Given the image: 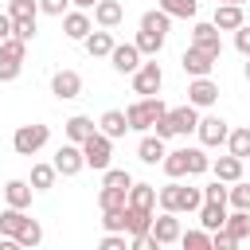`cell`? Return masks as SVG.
Segmentation results:
<instances>
[{"mask_svg":"<svg viewBox=\"0 0 250 250\" xmlns=\"http://www.w3.org/2000/svg\"><path fill=\"white\" fill-rule=\"evenodd\" d=\"M156 203H160V211H168V215H191V211L203 207V191L172 180V184H164V188L156 191Z\"/></svg>","mask_w":250,"mask_h":250,"instance_id":"cell-1","label":"cell"},{"mask_svg":"<svg viewBox=\"0 0 250 250\" xmlns=\"http://www.w3.org/2000/svg\"><path fill=\"white\" fill-rule=\"evenodd\" d=\"M195 125H199V109H195V105H176V109H168V113L152 125V137H160V141H168V137H188V133H195Z\"/></svg>","mask_w":250,"mask_h":250,"instance_id":"cell-2","label":"cell"},{"mask_svg":"<svg viewBox=\"0 0 250 250\" xmlns=\"http://www.w3.org/2000/svg\"><path fill=\"white\" fill-rule=\"evenodd\" d=\"M164 113H168V105H164L160 98H137V102L125 109V121H129V129H137V133H152V125H156Z\"/></svg>","mask_w":250,"mask_h":250,"instance_id":"cell-3","label":"cell"},{"mask_svg":"<svg viewBox=\"0 0 250 250\" xmlns=\"http://www.w3.org/2000/svg\"><path fill=\"white\" fill-rule=\"evenodd\" d=\"M47 141H51V129H47L43 121H31V125H20V129H16L12 148H16L20 156H35V152H39Z\"/></svg>","mask_w":250,"mask_h":250,"instance_id":"cell-4","label":"cell"},{"mask_svg":"<svg viewBox=\"0 0 250 250\" xmlns=\"http://www.w3.org/2000/svg\"><path fill=\"white\" fill-rule=\"evenodd\" d=\"M160 86H164L160 62H156V59H152V62H141L137 74H133V94H141V98H160Z\"/></svg>","mask_w":250,"mask_h":250,"instance_id":"cell-5","label":"cell"},{"mask_svg":"<svg viewBox=\"0 0 250 250\" xmlns=\"http://www.w3.org/2000/svg\"><path fill=\"white\" fill-rule=\"evenodd\" d=\"M78 148H82L86 168H94V172H105V168H109V156H113V141H109V137L94 133V137H90V141H82Z\"/></svg>","mask_w":250,"mask_h":250,"instance_id":"cell-6","label":"cell"},{"mask_svg":"<svg viewBox=\"0 0 250 250\" xmlns=\"http://www.w3.org/2000/svg\"><path fill=\"white\" fill-rule=\"evenodd\" d=\"M23 55H27V43H20V39L0 43V82H16V78H20Z\"/></svg>","mask_w":250,"mask_h":250,"instance_id":"cell-7","label":"cell"},{"mask_svg":"<svg viewBox=\"0 0 250 250\" xmlns=\"http://www.w3.org/2000/svg\"><path fill=\"white\" fill-rule=\"evenodd\" d=\"M195 133H199V145L203 148H219V145H227V137H230V125L223 121V117H199V125H195Z\"/></svg>","mask_w":250,"mask_h":250,"instance_id":"cell-8","label":"cell"},{"mask_svg":"<svg viewBox=\"0 0 250 250\" xmlns=\"http://www.w3.org/2000/svg\"><path fill=\"white\" fill-rule=\"evenodd\" d=\"M215 55H207V51H199V47H188L184 55H180V66H184V74H191V78H211V70H215Z\"/></svg>","mask_w":250,"mask_h":250,"instance_id":"cell-9","label":"cell"},{"mask_svg":"<svg viewBox=\"0 0 250 250\" xmlns=\"http://www.w3.org/2000/svg\"><path fill=\"white\" fill-rule=\"evenodd\" d=\"M51 94H55L59 102L78 98V94H82V74H78V70H66V66L55 70V74H51Z\"/></svg>","mask_w":250,"mask_h":250,"instance_id":"cell-10","label":"cell"},{"mask_svg":"<svg viewBox=\"0 0 250 250\" xmlns=\"http://www.w3.org/2000/svg\"><path fill=\"white\" fill-rule=\"evenodd\" d=\"M215 102H219V82H215V78H191V82H188V105L207 109V105H215Z\"/></svg>","mask_w":250,"mask_h":250,"instance_id":"cell-11","label":"cell"},{"mask_svg":"<svg viewBox=\"0 0 250 250\" xmlns=\"http://www.w3.org/2000/svg\"><path fill=\"white\" fill-rule=\"evenodd\" d=\"M188 47H199V51H207V55H223V35H219V27L215 23H195L191 27V43Z\"/></svg>","mask_w":250,"mask_h":250,"instance_id":"cell-12","label":"cell"},{"mask_svg":"<svg viewBox=\"0 0 250 250\" xmlns=\"http://www.w3.org/2000/svg\"><path fill=\"white\" fill-rule=\"evenodd\" d=\"M160 246H168V242H180V234H184V227H180V215H168V211H160V215H152V230H148Z\"/></svg>","mask_w":250,"mask_h":250,"instance_id":"cell-13","label":"cell"},{"mask_svg":"<svg viewBox=\"0 0 250 250\" xmlns=\"http://www.w3.org/2000/svg\"><path fill=\"white\" fill-rule=\"evenodd\" d=\"M55 172L59 176H78L82 168H86V160H82V148L78 145H59V152H55Z\"/></svg>","mask_w":250,"mask_h":250,"instance_id":"cell-14","label":"cell"},{"mask_svg":"<svg viewBox=\"0 0 250 250\" xmlns=\"http://www.w3.org/2000/svg\"><path fill=\"white\" fill-rule=\"evenodd\" d=\"M109 66H113L117 74H137V66H141V51H137L133 43H117V47L109 51Z\"/></svg>","mask_w":250,"mask_h":250,"instance_id":"cell-15","label":"cell"},{"mask_svg":"<svg viewBox=\"0 0 250 250\" xmlns=\"http://www.w3.org/2000/svg\"><path fill=\"white\" fill-rule=\"evenodd\" d=\"M62 133H66V145H82V141H90V137L98 133V125H94V117L74 113V117L62 121Z\"/></svg>","mask_w":250,"mask_h":250,"instance_id":"cell-16","label":"cell"},{"mask_svg":"<svg viewBox=\"0 0 250 250\" xmlns=\"http://www.w3.org/2000/svg\"><path fill=\"white\" fill-rule=\"evenodd\" d=\"M121 20H125L121 0H98V4H94V23H98V31H113Z\"/></svg>","mask_w":250,"mask_h":250,"instance_id":"cell-17","label":"cell"},{"mask_svg":"<svg viewBox=\"0 0 250 250\" xmlns=\"http://www.w3.org/2000/svg\"><path fill=\"white\" fill-rule=\"evenodd\" d=\"M31 195H35V191H31L27 180H8V184H4V203H8L12 211H27V207H31Z\"/></svg>","mask_w":250,"mask_h":250,"instance_id":"cell-18","label":"cell"},{"mask_svg":"<svg viewBox=\"0 0 250 250\" xmlns=\"http://www.w3.org/2000/svg\"><path fill=\"white\" fill-rule=\"evenodd\" d=\"M90 31H94V20H90L86 12H66V16H62V35H66V39L82 43Z\"/></svg>","mask_w":250,"mask_h":250,"instance_id":"cell-19","label":"cell"},{"mask_svg":"<svg viewBox=\"0 0 250 250\" xmlns=\"http://www.w3.org/2000/svg\"><path fill=\"white\" fill-rule=\"evenodd\" d=\"M98 133H102V137H109V141H117V137H125V133H129V121H125V109H105V113L98 117Z\"/></svg>","mask_w":250,"mask_h":250,"instance_id":"cell-20","label":"cell"},{"mask_svg":"<svg viewBox=\"0 0 250 250\" xmlns=\"http://www.w3.org/2000/svg\"><path fill=\"white\" fill-rule=\"evenodd\" d=\"M215 27H219V35L223 31H238L242 23H246V16H242V8H234V4H215V20H211Z\"/></svg>","mask_w":250,"mask_h":250,"instance_id":"cell-21","label":"cell"},{"mask_svg":"<svg viewBox=\"0 0 250 250\" xmlns=\"http://www.w3.org/2000/svg\"><path fill=\"white\" fill-rule=\"evenodd\" d=\"M211 172H215V180L219 184H238L242 180V160H234V156H219V160H211Z\"/></svg>","mask_w":250,"mask_h":250,"instance_id":"cell-22","label":"cell"},{"mask_svg":"<svg viewBox=\"0 0 250 250\" xmlns=\"http://www.w3.org/2000/svg\"><path fill=\"white\" fill-rule=\"evenodd\" d=\"M195 215H199V230H207V234L223 230V223H227V207L223 203H203Z\"/></svg>","mask_w":250,"mask_h":250,"instance_id":"cell-23","label":"cell"},{"mask_svg":"<svg viewBox=\"0 0 250 250\" xmlns=\"http://www.w3.org/2000/svg\"><path fill=\"white\" fill-rule=\"evenodd\" d=\"M82 47H86V55H90V59H109V51H113L117 43H113V35H109V31H90V35L82 39Z\"/></svg>","mask_w":250,"mask_h":250,"instance_id":"cell-24","label":"cell"},{"mask_svg":"<svg viewBox=\"0 0 250 250\" xmlns=\"http://www.w3.org/2000/svg\"><path fill=\"white\" fill-rule=\"evenodd\" d=\"M137 156H141V164H160V160L168 156V148H164V141H160V137L145 133V137H141V145H137Z\"/></svg>","mask_w":250,"mask_h":250,"instance_id":"cell-25","label":"cell"},{"mask_svg":"<svg viewBox=\"0 0 250 250\" xmlns=\"http://www.w3.org/2000/svg\"><path fill=\"white\" fill-rule=\"evenodd\" d=\"M125 207H133V211H156V188L152 184H133Z\"/></svg>","mask_w":250,"mask_h":250,"instance_id":"cell-26","label":"cell"},{"mask_svg":"<svg viewBox=\"0 0 250 250\" xmlns=\"http://www.w3.org/2000/svg\"><path fill=\"white\" fill-rule=\"evenodd\" d=\"M152 215H156V211H133V207H125V234H129V238L148 234V230H152Z\"/></svg>","mask_w":250,"mask_h":250,"instance_id":"cell-27","label":"cell"},{"mask_svg":"<svg viewBox=\"0 0 250 250\" xmlns=\"http://www.w3.org/2000/svg\"><path fill=\"white\" fill-rule=\"evenodd\" d=\"M223 230H227L234 242H246V238H250V211H227Z\"/></svg>","mask_w":250,"mask_h":250,"instance_id":"cell-28","label":"cell"},{"mask_svg":"<svg viewBox=\"0 0 250 250\" xmlns=\"http://www.w3.org/2000/svg\"><path fill=\"white\" fill-rule=\"evenodd\" d=\"M8 20L12 23H39V4L35 0H8Z\"/></svg>","mask_w":250,"mask_h":250,"instance_id":"cell-29","label":"cell"},{"mask_svg":"<svg viewBox=\"0 0 250 250\" xmlns=\"http://www.w3.org/2000/svg\"><path fill=\"white\" fill-rule=\"evenodd\" d=\"M227 156H234V160H246V156H250V125L230 129V137H227Z\"/></svg>","mask_w":250,"mask_h":250,"instance_id":"cell-30","label":"cell"},{"mask_svg":"<svg viewBox=\"0 0 250 250\" xmlns=\"http://www.w3.org/2000/svg\"><path fill=\"white\" fill-rule=\"evenodd\" d=\"M55 180H59V172H55V164H31V191H51L55 188Z\"/></svg>","mask_w":250,"mask_h":250,"instance_id":"cell-31","label":"cell"},{"mask_svg":"<svg viewBox=\"0 0 250 250\" xmlns=\"http://www.w3.org/2000/svg\"><path fill=\"white\" fill-rule=\"evenodd\" d=\"M23 223H27V211L4 207V211H0V238H16V234L23 230Z\"/></svg>","mask_w":250,"mask_h":250,"instance_id":"cell-32","label":"cell"},{"mask_svg":"<svg viewBox=\"0 0 250 250\" xmlns=\"http://www.w3.org/2000/svg\"><path fill=\"white\" fill-rule=\"evenodd\" d=\"M160 12H164L168 20H195L199 4H195V0H160Z\"/></svg>","mask_w":250,"mask_h":250,"instance_id":"cell-33","label":"cell"},{"mask_svg":"<svg viewBox=\"0 0 250 250\" xmlns=\"http://www.w3.org/2000/svg\"><path fill=\"white\" fill-rule=\"evenodd\" d=\"M160 168H164V176H168V180H184V176H188V152H184V148L168 152V156L160 160Z\"/></svg>","mask_w":250,"mask_h":250,"instance_id":"cell-34","label":"cell"},{"mask_svg":"<svg viewBox=\"0 0 250 250\" xmlns=\"http://www.w3.org/2000/svg\"><path fill=\"white\" fill-rule=\"evenodd\" d=\"M168 27H172V20H168L160 8H148V12L141 16V31H156V35L168 39Z\"/></svg>","mask_w":250,"mask_h":250,"instance_id":"cell-35","label":"cell"},{"mask_svg":"<svg viewBox=\"0 0 250 250\" xmlns=\"http://www.w3.org/2000/svg\"><path fill=\"white\" fill-rule=\"evenodd\" d=\"M133 47L141 51V59H145V55H148V59H156V55H160V47H164V35H156V31H137Z\"/></svg>","mask_w":250,"mask_h":250,"instance_id":"cell-36","label":"cell"},{"mask_svg":"<svg viewBox=\"0 0 250 250\" xmlns=\"http://www.w3.org/2000/svg\"><path fill=\"white\" fill-rule=\"evenodd\" d=\"M133 184H137V180H133L125 168H105V172H102V188H113V191H129Z\"/></svg>","mask_w":250,"mask_h":250,"instance_id":"cell-37","label":"cell"},{"mask_svg":"<svg viewBox=\"0 0 250 250\" xmlns=\"http://www.w3.org/2000/svg\"><path fill=\"white\" fill-rule=\"evenodd\" d=\"M125 203H129V191H113V188L98 191V207L102 211H125Z\"/></svg>","mask_w":250,"mask_h":250,"instance_id":"cell-38","label":"cell"},{"mask_svg":"<svg viewBox=\"0 0 250 250\" xmlns=\"http://www.w3.org/2000/svg\"><path fill=\"white\" fill-rule=\"evenodd\" d=\"M16 242H20L23 250H35V246L43 242V227H39V219H27V223H23V230L16 234Z\"/></svg>","mask_w":250,"mask_h":250,"instance_id":"cell-39","label":"cell"},{"mask_svg":"<svg viewBox=\"0 0 250 250\" xmlns=\"http://www.w3.org/2000/svg\"><path fill=\"white\" fill-rule=\"evenodd\" d=\"M227 203H230V211H250V184H230L227 188Z\"/></svg>","mask_w":250,"mask_h":250,"instance_id":"cell-40","label":"cell"},{"mask_svg":"<svg viewBox=\"0 0 250 250\" xmlns=\"http://www.w3.org/2000/svg\"><path fill=\"white\" fill-rule=\"evenodd\" d=\"M184 152H188V176H203V172H211V160H207L203 148H184Z\"/></svg>","mask_w":250,"mask_h":250,"instance_id":"cell-41","label":"cell"},{"mask_svg":"<svg viewBox=\"0 0 250 250\" xmlns=\"http://www.w3.org/2000/svg\"><path fill=\"white\" fill-rule=\"evenodd\" d=\"M180 246L184 250H211V234L207 230H184L180 234Z\"/></svg>","mask_w":250,"mask_h":250,"instance_id":"cell-42","label":"cell"},{"mask_svg":"<svg viewBox=\"0 0 250 250\" xmlns=\"http://www.w3.org/2000/svg\"><path fill=\"white\" fill-rule=\"evenodd\" d=\"M102 230L105 234H125V211H102Z\"/></svg>","mask_w":250,"mask_h":250,"instance_id":"cell-43","label":"cell"},{"mask_svg":"<svg viewBox=\"0 0 250 250\" xmlns=\"http://www.w3.org/2000/svg\"><path fill=\"white\" fill-rule=\"evenodd\" d=\"M199 191H203V203H223V207H227V184L215 180V184H207V188H199Z\"/></svg>","mask_w":250,"mask_h":250,"instance_id":"cell-44","label":"cell"},{"mask_svg":"<svg viewBox=\"0 0 250 250\" xmlns=\"http://www.w3.org/2000/svg\"><path fill=\"white\" fill-rule=\"evenodd\" d=\"M234 51H238L242 59H250V23H242V27L234 31Z\"/></svg>","mask_w":250,"mask_h":250,"instance_id":"cell-45","label":"cell"},{"mask_svg":"<svg viewBox=\"0 0 250 250\" xmlns=\"http://www.w3.org/2000/svg\"><path fill=\"white\" fill-rule=\"evenodd\" d=\"M35 4H39V12H43V16H59V20H62L70 0H35Z\"/></svg>","mask_w":250,"mask_h":250,"instance_id":"cell-46","label":"cell"},{"mask_svg":"<svg viewBox=\"0 0 250 250\" xmlns=\"http://www.w3.org/2000/svg\"><path fill=\"white\" fill-rule=\"evenodd\" d=\"M98 250H129V238L125 234H102Z\"/></svg>","mask_w":250,"mask_h":250,"instance_id":"cell-47","label":"cell"},{"mask_svg":"<svg viewBox=\"0 0 250 250\" xmlns=\"http://www.w3.org/2000/svg\"><path fill=\"white\" fill-rule=\"evenodd\" d=\"M211 250H238V242H234L227 230H215V234H211Z\"/></svg>","mask_w":250,"mask_h":250,"instance_id":"cell-48","label":"cell"},{"mask_svg":"<svg viewBox=\"0 0 250 250\" xmlns=\"http://www.w3.org/2000/svg\"><path fill=\"white\" fill-rule=\"evenodd\" d=\"M129 250H160V242L152 234H137V238H129Z\"/></svg>","mask_w":250,"mask_h":250,"instance_id":"cell-49","label":"cell"},{"mask_svg":"<svg viewBox=\"0 0 250 250\" xmlns=\"http://www.w3.org/2000/svg\"><path fill=\"white\" fill-rule=\"evenodd\" d=\"M12 39V20H8V12H0V43H8Z\"/></svg>","mask_w":250,"mask_h":250,"instance_id":"cell-50","label":"cell"},{"mask_svg":"<svg viewBox=\"0 0 250 250\" xmlns=\"http://www.w3.org/2000/svg\"><path fill=\"white\" fill-rule=\"evenodd\" d=\"M0 250H23V246H20L16 238H0Z\"/></svg>","mask_w":250,"mask_h":250,"instance_id":"cell-51","label":"cell"},{"mask_svg":"<svg viewBox=\"0 0 250 250\" xmlns=\"http://www.w3.org/2000/svg\"><path fill=\"white\" fill-rule=\"evenodd\" d=\"M70 4H74V8H78V12H90V8H94V4H98V0H70Z\"/></svg>","mask_w":250,"mask_h":250,"instance_id":"cell-52","label":"cell"},{"mask_svg":"<svg viewBox=\"0 0 250 250\" xmlns=\"http://www.w3.org/2000/svg\"><path fill=\"white\" fill-rule=\"evenodd\" d=\"M215 4H234V8H242L246 0H215Z\"/></svg>","mask_w":250,"mask_h":250,"instance_id":"cell-53","label":"cell"},{"mask_svg":"<svg viewBox=\"0 0 250 250\" xmlns=\"http://www.w3.org/2000/svg\"><path fill=\"white\" fill-rule=\"evenodd\" d=\"M242 74H246V82H250V59H246V66H242Z\"/></svg>","mask_w":250,"mask_h":250,"instance_id":"cell-54","label":"cell"}]
</instances>
